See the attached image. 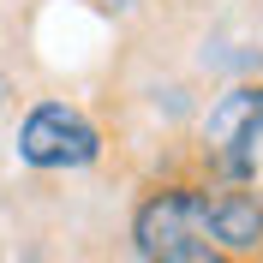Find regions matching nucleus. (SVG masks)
Wrapping results in <instances>:
<instances>
[{"label": "nucleus", "instance_id": "obj_3", "mask_svg": "<svg viewBox=\"0 0 263 263\" xmlns=\"http://www.w3.org/2000/svg\"><path fill=\"white\" fill-rule=\"evenodd\" d=\"M197 246H203V233H197V174L156 180L132 203V251H138V263H167Z\"/></svg>", "mask_w": 263, "mask_h": 263}, {"label": "nucleus", "instance_id": "obj_4", "mask_svg": "<svg viewBox=\"0 0 263 263\" xmlns=\"http://www.w3.org/2000/svg\"><path fill=\"white\" fill-rule=\"evenodd\" d=\"M197 233L239 263H263V185H221L197 174Z\"/></svg>", "mask_w": 263, "mask_h": 263}, {"label": "nucleus", "instance_id": "obj_5", "mask_svg": "<svg viewBox=\"0 0 263 263\" xmlns=\"http://www.w3.org/2000/svg\"><path fill=\"white\" fill-rule=\"evenodd\" d=\"M167 263H239V257H221V251L197 246V251H180V257H167Z\"/></svg>", "mask_w": 263, "mask_h": 263}, {"label": "nucleus", "instance_id": "obj_1", "mask_svg": "<svg viewBox=\"0 0 263 263\" xmlns=\"http://www.w3.org/2000/svg\"><path fill=\"white\" fill-rule=\"evenodd\" d=\"M197 167L203 180L221 185H263V78L228 84L210 108L197 114Z\"/></svg>", "mask_w": 263, "mask_h": 263}, {"label": "nucleus", "instance_id": "obj_2", "mask_svg": "<svg viewBox=\"0 0 263 263\" xmlns=\"http://www.w3.org/2000/svg\"><path fill=\"white\" fill-rule=\"evenodd\" d=\"M12 149L30 174H90V167L108 156V138L78 102L60 96H36L24 114H18Z\"/></svg>", "mask_w": 263, "mask_h": 263}]
</instances>
